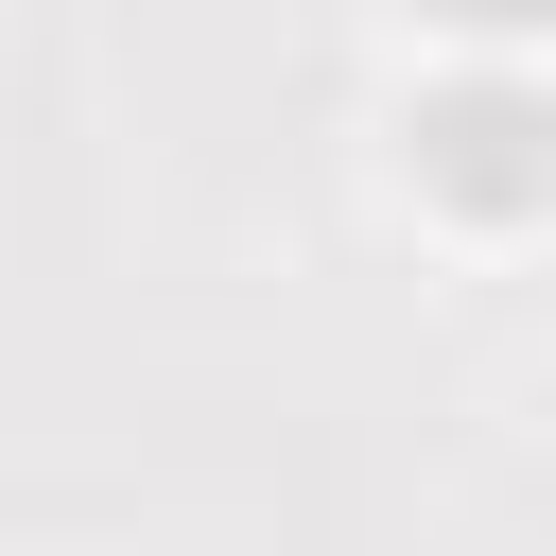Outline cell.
Returning <instances> with one entry per match:
<instances>
[{"instance_id":"cell-1","label":"cell","mask_w":556,"mask_h":556,"mask_svg":"<svg viewBox=\"0 0 556 556\" xmlns=\"http://www.w3.org/2000/svg\"><path fill=\"white\" fill-rule=\"evenodd\" d=\"M469 17H539V0H469Z\"/></svg>"}]
</instances>
